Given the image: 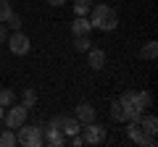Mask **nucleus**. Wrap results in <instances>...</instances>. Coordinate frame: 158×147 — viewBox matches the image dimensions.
Masks as SVG:
<instances>
[{"label": "nucleus", "instance_id": "nucleus-17", "mask_svg": "<svg viewBox=\"0 0 158 147\" xmlns=\"http://www.w3.org/2000/svg\"><path fill=\"white\" fill-rule=\"evenodd\" d=\"M140 55L145 58V61H156V55H158V42H145V47L140 50Z\"/></svg>", "mask_w": 158, "mask_h": 147}, {"label": "nucleus", "instance_id": "nucleus-3", "mask_svg": "<svg viewBox=\"0 0 158 147\" xmlns=\"http://www.w3.org/2000/svg\"><path fill=\"white\" fill-rule=\"evenodd\" d=\"M111 118L116 124H127V121H137L140 118V110L135 105H124L121 100H113L111 102Z\"/></svg>", "mask_w": 158, "mask_h": 147}, {"label": "nucleus", "instance_id": "nucleus-19", "mask_svg": "<svg viewBox=\"0 0 158 147\" xmlns=\"http://www.w3.org/2000/svg\"><path fill=\"white\" fill-rule=\"evenodd\" d=\"M21 105H24V108H34V105H37V92H34V89H24Z\"/></svg>", "mask_w": 158, "mask_h": 147}, {"label": "nucleus", "instance_id": "nucleus-9", "mask_svg": "<svg viewBox=\"0 0 158 147\" xmlns=\"http://www.w3.org/2000/svg\"><path fill=\"white\" fill-rule=\"evenodd\" d=\"M74 118H77L79 124H90V121H95V108H92V102L82 100L77 108H74Z\"/></svg>", "mask_w": 158, "mask_h": 147}, {"label": "nucleus", "instance_id": "nucleus-23", "mask_svg": "<svg viewBox=\"0 0 158 147\" xmlns=\"http://www.w3.org/2000/svg\"><path fill=\"white\" fill-rule=\"evenodd\" d=\"M132 97H135V92H124V95L118 97V100L124 102V105H132Z\"/></svg>", "mask_w": 158, "mask_h": 147}, {"label": "nucleus", "instance_id": "nucleus-26", "mask_svg": "<svg viewBox=\"0 0 158 147\" xmlns=\"http://www.w3.org/2000/svg\"><path fill=\"white\" fill-rule=\"evenodd\" d=\"M3 116H6V108L0 105V124H3Z\"/></svg>", "mask_w": 158, "mask_h": 147}, {"label": "nucleus", "instance_id": "nucleus-21", "mask_svg": "<svg viewBox=\"0 0 158 147\" xmlns=\"http://www.w3.org/2000/svg\"><path fill=\"white\" fill-rule=\"evenodd\" d=\"M11 3H8V0H0V24H6V18L11 16Z\"/></svg>", "mask_w": 158, "mask_h": 147}, {"label": "nucleus", "instance_id": "nucleus-13", "mask_svg": "<svg viewBox=\"0 0 158 147\" xmlns=\"http://www.w3.org/2000/svg\"><path fill=\"white\" fill-rule=\"evenodd\" d=\"M132 105L137 108V110H148V108H153V95L150 92H135V97H132Z\"/></svg>", "mask_w": 158, "mask_h": 147}, {"label": "nucleus", "instance_id": "nucleus-15", "mask_svg": "<svg viewBox=\"0 0 158 147\" xmlns=\"http://www.w3.org/2000/svg\"><path fill=\"white\" fill-rule=\"evenodd\" d=\"M16 145V131L13 129H3L0 131V147H13Z\"/></svg>", "mask_w": 158, "mask_h": 147}, {"label": "nucleus", "instance_id": "nucleus-5", "mask_svg": "<svg viewBox=\"0 0 158 147\" xmlns=\"http://www.w3.org/2000/svg\"><path fill=\"white\" fill-rule=\"evenodd\" d=\"M127 137H129L132 142H137V145H145V147H156L158 145V139H156V134H145V131L140 129V124L137 121H127Z\"/></svg>", "mask_w": 158, "mask_h": 147}, {"label": "nucleus", "instance_id": "nucleus-12", "mask_svg": "<svg viewBox=\"0 0 158 147\" xmlns=\"http://www.w3.org/2000/svg\"><path fill=\"white\" fill-rule=\"evenodd\" d=\"M90 32H92V24H90L87 16H77L74 18V24H71V34L74 37H82V34H90Z\"/></svg>", "mask_w": 158, "mask_h": 147}, {"label": "nucleus", "instance_id": "nucleus-2", "mask_svg": "<svg viewBox=\"0 0 158 147\" xmlns=\"http://www.w3.org/2000/svg\"><path fill=\"white\" fill-rule=\"evenodd\" d=\"M42 124H27L24 121L21 126L16 129V142L24 147H40L42 145Z\"/></svg>", "mask_w": 158, "mask_h": 147}, {"label": "nucleus", "instance_id": "nucleus-6", "mask_svg": "<svg viewBox=\"0 0 158 147\" xmlns=\"http://www.w3.org/2000/svg\"><path fill=\"white\" fill-rule=\"evenodd\" d=\"M6 42H8V50H11L13 55H27L29 47H32V40H29L21 29H16L13 34H8V40H6Z\"/></svg>", "mask_w": 158, "mask_h": 147}, {"label": "nucleus", "instance_id": "nucleus-16", "mask_svg": "<svg viewBox=\"0 0 158 147\" xmlns=\"http://www.w3.org/2000/svg\"><path fill=\"white\" fill-rule=\"evenodd\" d=\"M92 8V0H74V16H87Z\"/></svg>", "mask_w": 158, "mask_h": 147}, {"label": "nucleus", "instance_id": "nucleus-4", "mask_svg": "<svg viewBox=\"0 0 158 147\" xmlns=\"http://www.w3.org/2000/svg\"><path fill=\"white\" fill-rule=\"evenodd\" d=\"M82 126H85V129H79V137H82L85 145H103V142H106V129H103L100 124L90 121V124H82Z\"/></svg>", "mask_w": 158, "mask_h": 147}, {"label": "nucleus", "instance_id": "nucleus-14", "mask_svg": "<svg viewBox=\"0 0 158 147\" xmlns=\"http://www.w3.org/2000/svg\"><path fill=\"white\" fill-rule=\"evenodd\" d=\"M79 129H82V124H79L74 116H63V121H61V131L63 134L74 137V134H79Z\"/></svg>", "mask_w": 158, "mask_h": 147}, {"label": "nucleus", "instance_id": "nucleus-18", "mask_svg": "<svg viewBox=\"0 0 158 147\" xmlns=\"http://www.w3.org/2000/svg\"><path fill=\"white\" fill-rule=\"evenodd\" d=\"M74 47H77L79 53H87L92 47V40H90V34H82V37H74Z\"/></svg>", "mask_w": 158, "mask_h": 147}, {"label": "nucleus", "instance_id": "nucleus-25", "mask_svg": "<svg viewBox=\"0 0 158 147\" xmlns=\"http://www.w3.org/2000/svg\"><path fill=\"white\" fill-rule=\"evenodd\" d=\"M48 3H50V6H58V8H61L63 3H66V0H48Z\"/></svg>", "mask_w": 158, "mask_h": 147}, {"label": "nucleus", "instance_id": "nucleus-11", "mask_svg": "<svg viewBox=\"0 0 158 147\" xmlns=\"http://www.w3.org/2000/svg\"><path fill=\"white\" fill-rule=\"evenodd\" d=\"M137 124H140V129L145 131V134H156V131H158V118L153 113H140Z\"/></svg>", "mask_w": 158, "mask_h": 147}, {"label": "nucleus", "instance_id": "nucleus-1", "mask_svg": "<svg viewBox=\"0 0 158 147\" xmlns=\"http://www.w3.org/2000/svg\"><path fill=\"white\" fill-rule=\"evenodd\" d=\"M90 24L92 29H100V32H113V29L118 26V13L116 8L111 6H92L90 8Z\"/></svg>", "mask_w": 158, "mask_h": 147}, {"label": "nucleus", "instance_id": "nucleus-20", "mask_svg": "<svg viewBox=\"0 0 158 147\" xmlns=\"http://www.w3.org/2000/svg\"><path fill=\"white\" fill-rule=\"evenodd\" d=\"M13 102H16V95H13L11 89H6V87H0V105L8 108V105H13Z\"/></svg>", "mask_w": 158, "mask_h": 147}, {"label": "nucleus", "instance_id": "nucleus-8", "mask_svg": "<svg viewBox=\"0 0 158 147\" xmlns=\"http://www.w3.org/2000/svg\"><path fill=\"white\" fill-rule=\"evenodd\" d=\"M42 145H48V147H63L66 145V137H63V131L61 129H53V126H42Z\"/></svg>", "mask_w": 158, "mask_h": 147}, {"label": "nucleus", "instance_id": "nucleus-7", "mask_svg": "<svg viewBox=\"0 0 158 147\" xmlns=\"http://www.w3.org/2000/svg\"><path fill=\"white\" fill-rule=\"evenodd\" d=\"M27 116H29V108H24V105H8V113L3 116V124H6V129L16 131L19 126L27 121Z\"/></svg>", "mask_w": 158, "mask_h": 147}, {"label": "nucleus", "instance_id": "nucleus-22", "mask_svg": "<svg viewBox=\"0 0 158 147\" xmlns=\"http://www.w3.org/2000/svg\"><path fill=\"white\" fill-rule=\"evenodd\" d=\"M6 26H11L13 32H16V29H21V16H19V13H13V11H11V16L6 18Z\"/></svg>", "mask_w": 158, "mask_h": 147}, {"label": "nucleus", "instance_id": "nucleus-10", "mask_svg": "<svg viewBox=\"0 0 158 147\" xmlns=\"http://www.w3.org/2000/svg\"><path fill=\"white\" fill-rule=\"evenodd\" d=\"M87 63H90L92 71H103V68H106V53H103L100 47H90V50H87Z\"/></svg>", "mask_w": 158, "mask_h": 147}, {"label": "nucleus", "instance_id": "nucleus-24", "mask_svg": "<svg viewBox=\"0 0 158 147\" xmlns=\"http://www.w3.org/2000/svg\"><path fill=\"white\" fill-rule=\"evenodd\" d=\"M6 40H8V26H6V24H0V45H3Z\"/></svg>", "mask_w": 158, "mask_h": 147}]
</instances>
